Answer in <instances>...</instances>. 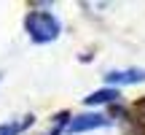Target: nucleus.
Returning a JSON list of instances; mask_svg holds the SVG:
<instances>
[{
	"label": "nucleus",
	"instance_id": "nucleus-1",
	"mask_svg": "<svg viewBox=\"0 0 145 135\" xmlns=\"http://www.w3.org/2000/svg\"><path fill=\"white\" fill-rule=\"evenodd\" d=\"M24 30L32 43H51L62 32V22L51 11H30L24 16Z\"/></svg>",
	"mask_w": 145,
	"mask_h": 135
},
{
	"label": "nucleus",
	"instance_id": "nucleus-2",
	"mask_svg": "<svg viewBox=\"0 0 145 135\" xmlns=\"http://www.w3.org/2000/svg\"><path fill=\"white\" fill-rule=\"evenodd\" d=\"M108 124H110V119L102 114H81L67 122L65 132H86V130H99V127H108Z\"/></svg>",
	"mask_w": 145,
	"mask_h": 135
},
{
	"label": "nucleus",
	"instance_id": "nucleus-3",
	"mask_svg": "<svg viewBox=\"0 0 145 135\" xmlns=\"http://www.w3.org/2000/svg\"><path fill=\"white\" fill-rule=\"evenodd\" d=\"M142 81H145V68H126V70L105 73V84H113V87H121V84H142Z\"/></svg>",
	"mask_w": 145,
	"mask_h": 135
},
{
	"label": "nucleus",
	"instance_id": "nucleus-4",
	"mask_svg": "<svg viewBox=\"0 0 145 135\" xmlns=\"http://www.w3.org/2000/svg\"><path fill=\"white\" fill-rule=\"evenodd\" d=\"M32 124H35V116H32V114H27V116H22V119L3 122V124H0V135H22L24 130H30Z\"/></svg>",
	"mask_w": 145,
	"mask_h": 135
},
{
	"label": "nucleus",
	"instance_id": "nucleus-5",
	"mask_svg": "<svg viewBox=\"0 0 145 135\" xmlns=\"http://www.w3.org/2000/svg\"><path fill=\"white\" fill-rule=\"evenodd\" d=\"M118 97H121L118 89L105 87V89H99V92H91L89 97H83V103H86V105H105V103H116Z\"/></svg>",
	"mask_w": 145,
	"mask_h": 135
},
{
	"label": "nucleus",
	"instance_id": "nucleus-6",
	"mask_svg": "<svg viewBox=\"0 0 145 135\" xmlns=\"http://www.w3.org/2000/svg\"><path fill=\"white\" fill-rule=\"evenodd\" d=\"M0 78H3V76H0Z\"/></svg>",
	"mask_w": 145,
	"mask_h": 135
}]
</instances>
